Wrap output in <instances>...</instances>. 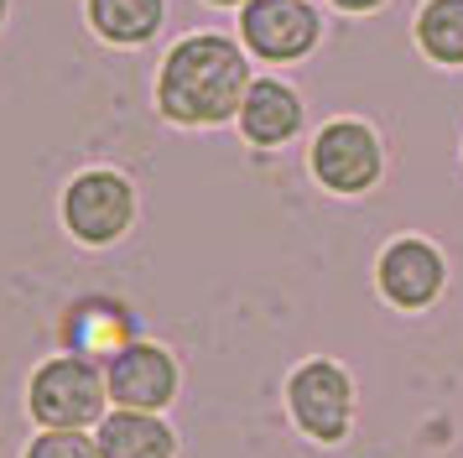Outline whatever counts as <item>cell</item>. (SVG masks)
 <instances>
[{
  "label": "cell",
  "mask_w": 463,
  "mask_h": 458,
  "mask_svg": "<svg viewBox=\"0 0 463 458\" xmlns=\"http://www.w3.org/2000/svg\"><path fill=\"white\" fill-rule=\"evenodd\" d=\"M380 291L396 308H427L442 291V255L427 240H396L380 255Z\"/></svg>",
  "instance_id": "8"
},
{
  "label": "cell",
  "mask_w": 463,
  "mask_h": 458,
  "mask_svg": "<svg viewBox=\"0 0 463 458\" xmlns=\"http://www.w3.org/2000/svg\"><path fill=\"white\" fill-rule=\"evenodd\" d=\"M287 406L292 422L317 443H338L349 437V416H354V386L334 359H307L302 370L287 380Z\"/></svg>",
  "instance_id": "4"
},
{
  "label": "cell",
  "mask_w": 463,
  "mask_h": 458,
  "mask_svg": "<svg viewBox=\"0 0 463 458\" xmlns=\"http://www.w3.org/2000/svg\"><path fill=\"white\" fill-rule=\"evenodd\" d=\"M105 401H109L105 370L84 354H52L26 380V412H32L37 427L89 433V427L105 422Z\"/></svg>",
  "instance_id": "2"
},
{
  "label": "cell",
  "mask_w": 463,
  "mask_h": 458,
  "mask_svg": "<svg viewBox=\"0 0 463 458\" xmlns=\"http://www.w3.org/2000/svg\"><path fill=\"white\" fill-rule=\"evenodd\" d=\"M22 458H99V443L89 433H58V427H43L22 448Z\"/></svg>",
  "instance_id": "13"
},
{
  "label": "cell",
  "mask_w": 463,
  "mask_h": 458,
  "mask_svg": "<svg viewBox=\"0 0 463 458\" xmlns=\"http://www.w3.org/2000/svg\"><path fill=\"white\" fill-rule=\"evenodd\" d=\"M313 172L334 193H364L380 177V141L359 120H334L313 141Z\"/></svg>",
  "instance_id": "7"
},
{
  "label": "cell",
  "mask_w": 463,
  "mask_h": 458,
  "mask_svg": "<svg viewBox=\"0 0 463 458\" xmlns=\"http://www.w3.org/2000/svg\"><path fill=\"white\" fill-rule=\"evenodd\" d=\"M417 42L427 47V58L463 62V0H432L417 21Z\"/></svg>",
  "instance_id": "12"
},
{
  "label": "cell",
  "mask_w": 463,
  "mask_h": 458,
  "mask_svg": "<svg viewBox=\"0 0 463 458\" xmlns=\"http://www.w3.org/2000/svg\"><path fill=\"white\" fill-rule=\"evenodd\" d=\"M109 401L126 412H162L177 396V359L162 344H120L105 365Z\"/></svg>",
  "instance_id": "5"
},
{
  "label": "cell",
  "mask_w": 463,
  "mask_h": 458,
  "mask_svg": "<svg viewBox=\"0 0 463 458\" xmlns=\"http://www.w3.org/2000/svg\"><path fill=\"white\" fill-rule=\"evenodd\" d=\"M334 5H344V11H375L380 0H334Z\"/></svg>",
  "instance_id": "14"
},
{
  "label": "cell",
  "mask_w": 463,
  "mask_h": 458,
  "mask_svg": "<svg viewBox=\"0 0 463 458\" xmlns=\"http://www.w3.org/2000/svg\"><path fill=\"white\" fill-rule=\"evenodd\" d=\"M94 443H99V458H172L177 453V437L156 412H115L94 427Z\"/></svg>",
  "instance_id": "9"
},
{
  "label": "cell",
  "mask_w": 463,
  "mask_h": 458,
  "mask_svg": "<svg viewBox=\"0 0 463 458\" xmlns=\"http://www.w3.org/2000/svg\"><path fill=\"white\" fill-rule=\"evenodd\" d=\"M130 219H136V187L109 167H89L63 187V229L79 245H115Z\"/></svg>",
  "instance_id": "3"
},
{
  "label": "cell",
  "mask_w": 463,
  "mask_h": 458,
  "mask_svg": "<svg viewBox=\"0 0 463 458\" xmlns=\"http://www.w3.org/2000/svg\"><path fill=\"white\" fill-rule=\"evenodd\" d=\"M213 5H245V0H213Z\"/></svg>",
  "instance_id": "16"
},
{
  "label": "cell",
  "mask_w": 463,
  "mask_h": 458,
  "mask_svg": "<svg viewBox=\"0 0 463 458\" xmlns=\"http://www.w3.org/2000/svg\"><path fill=\"white\" fill-rule=\"evenodd\" d=\"M302 125V100H297L287 83L276 79H255L245 104H240V130L250 146H281L297 136Z\"/></svg>",
  "instance_id": "10"
},
{
  "label": "cell",
  "mask_w": 463,
  "mask_h": 458,
  "mask_svg": "<svg viewBox=\"0 0 463 458\" xmlns=\"http://www.w3.org/2000/svg\"><path fill=\"white\" fill-rule=\"evenodd\" d=\"M240 32H245V47H250L255 58L292 62L302 52H313L317 11L307 0H245Z\"/></svg>",
  "instance_id": "6"
},
{
  "label": "cell",
  "mask_w": 463,
  "mask_h": 458,
  "mask_svg": "<svg viewBox=\"0 0 463 458\" xmlns=\"http://www.w3.org/2000/svg\"><path fill=\"white\" fill-rule=\"evenodd\" d=\"M245 94H250V62L230 37H213V32L177 42L156 79V104L172 125L230 120V115H240Z\"/></svg>",
  "instance_id": "1"
},
{
  "label": "cell",
  "mask_w": 463,
  "mask_h": 458,
  "mask_svg": "<svg viewBox=\"0 0 463 458\" xmlns=\"http://www.w3.org/2000/svg\"><path fill=\"white\" fill-rule=\"evenodd\" d=\"M5 11H11V0H0V26H5Z\"/></svg>",
  "instance_id": "15"
},
{
  "label": "cell",
  "mask_w": 463,
  "mask_h": 458,
  "mask_svg": "<svg viewBox=\"0 0 463 458\" xmlns=\"http://www.w3.org/2000/svg\"><path fill=\"white\" fill-rule=\"evenodd\" d=\"M167 0H89V26L115 47H141L162 32Z\"/></svg>",
  "instance_id": "11"
}]
</instances>
